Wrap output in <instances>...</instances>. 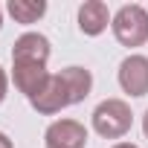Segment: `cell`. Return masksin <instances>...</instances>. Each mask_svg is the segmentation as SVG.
Instances as JSON below:
<instances>
[{"instance_id":"cell-12","label":"cell","mask_w":148,"mask_h":148,"mask_svg":"<svg viewBox=\"0 0 148 148\" xmlns=\"http://www.w3.org/2000/svg\"><path fill=\"white\" fill-rule=\"evenodd\" d=\"M0 148H15V142H12L9 134H3V131H0Z\"/></svg>"},{"instance_id":"cell-3","label":"cell","mask_w":148,"mask_h":148,"mask_svg":"<svg viewBox=\"0 0 148 148\" xmlns=\"http://www.w3.org/2000/svg\"><path fill=\"white\" fill-rule=\"evenodd\" d=\"M116 79H119L122 93H128L134 99L148 96V58L139 52H131L128 58H122Z\"/></svg>"},{"instance_id":"cell-5","label":"cell","mask_w":148,"mask_h":148,"mask_svg":"<svg viewBox=\"0 0 148 148\" xmlns=\"http://www.w3.org/2000/svg\"><path fill=\"white\" fill-rule=\"evenodd\" d=\"M49 55H52L49 38L41 32H23L12 44V64H44L47 67Z\"/></svg>"},{"instance_id":"cell-6","label":"cell","mask_w":148,"mask_h":148,"mask_svg":"<svg viewBox=\"0 0 148 148\" xmlns=\"http://www.w3.org/2000/svg\"><path fill=\"white\" fill-rule=\"evenodd\" d=\"M49 79H52V73L44 64H12V82L29 102L47 87Z\"/></svg>"},{"instance_id":"cell-10","label":"cell","mask_w":148,"mask_h":148,"mask_svg":"<svg viewBox=\"0 0 148 148\" xmlns=\"http://www.w3.org/2000/svg\"><path fill=\"white\" fill-rule=\"evenodd\" d=\"M6 12L15 18V23L29 26V23H38L47 15V3H44V0H9Z\"/></svg>"},{"instance_id":"cell-14","label":"cell","mask_w":148,"mask_h":148,"mask_svg":"<svg viewBox=\"0 0 148 148\" xmlns=\"http://www.w3.org/2000/svg\"><path fill=\"white\" fill-rule=\"evenodd\" d=\"M113 148H139V145H134V142H116Z\"/></svg>"},{"instance_id":"cell-13","label":"cell","mask_w":148,"mask_h":148,"mask_svg":"<svg viewBox=\"0 0 148 148\" xmlns=\"http://www.w3.org/2000/svg\"><path fill=\"white\" fill-rule=\"evenodd\" d=\"M142 134H145V139H148V108H145V113H142Z\"/></svg>"},{"instance_id":"cell-2","label":"cell","mask_w":148,"mask_h":148,"mask_svg":"<svg viewBox=\"0 0 148 148\" xmlns=\"http://www.w3.org/2000/svg\"><path fill=\"white\" fill-rule=\"evenodd\" d=\"M110 29L122 47H128V49L145 47L148 44V12H145V6H139V3L119 6L113 21H110Z\"/></svg>"},{"instance_id":"cell-15","label":"cell","mask_w":148,"mask_h":148,"mask_svg":"<svg viewBox=\"0 0 148 148\" xmlns=\"http://www.w3.org/2000/svg\"><path fill=\"white\" fill-rule=\"evenodd\" d=\"M0 26H3V9H0Z\"/></svg>"},{"instance_id":"cell-1","label":"cell","mask_w":148,"mask_h":148,"mask_svg":"<svg viewBox=\"0 0 148 148\" xmlns=\"http://www.w3.org/2000/svg\"><path fill=\"white\" fill-rule=\"evenodd\" d=\"M90 122L102 139H122L134 125V113L125 99H105L93 108Z\"/></svg>"},{"instance_id":"cell-4","label":"cell","mask_w":148,"mask_h":148,"mask_svg":"<svg viewBox=\"0 0 148 148\" xmlns=\"http://www.w3.org/2000/svg\"><path fill=\"white\" fill-rule=\"evenodd\" d=\"M47 148H84L87 145V128L79 119H55L44 131Z\"/></svg>"},{"instance_id":"cell-7","label":"cell","mask_w":148,"mask_h":148,"mask_svg":"<svg viewBox=\"0 0 148 148\" xmlns=\"http://www.w3.org/2000/svg\"><path fill=\"white\" fill-rule=\"evenodd\" d=\"M76 21H79V32H82V35L96 38V35H102V32L110 26L113 15H110L108 3H102V0H84V3L79 6Z\"/></svg>"},{"instance_id":"cell-9","label":"cell","mask_w":148,"mask_h":148,"mask_svg":"<svg viewBox=\"0 0 148 148\" xmlns=\"http://www.w3.org/2000/svg\"><path fill=\"white\" fill-rule=\"evenodd\" d=\"M58 76H61V82H64V87L70 93V105H79V102H84L90 96V90H93V73L87 67L73 64V67H64Z\"/></svg>"},{"instance_id":"cell-11","label":"cell","mask_w":148,"mask_h":148,"mask_svg":"<svg viewBox=\"0 0 148 148\" xmlns=\"http://www.w3.org/2000/svg\"><path fill=\"white\" fill-rule=\"evenodd\" d=\"M6 93H9V76H6V70L0 67V105L6 102Z\"/></svg>"},{"instance_id":"cell-8","label":"cell","mask_w":148,"mask_h":148,"mask_svg":"<svg viewBox=\"0 0 148 148\" xmlns=\"http://www.w3.org/2000/svg\"><path fill=\"white\" fill-rule=\"evenodd\" d=\"M29 105H32V110H38L41 116H55V113H61L64 108H70V93H67V87H64V82H61L58 73L47 82V87H44Z\"/></svg>"}]
</instances>
